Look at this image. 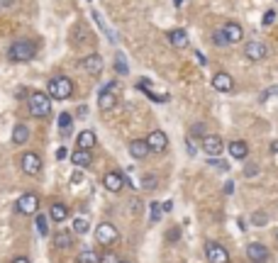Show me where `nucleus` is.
<instances>
[{
	"label": "nucleus",
	"mask_w": 278,
	"mask_h": 263,
	"mask_svg": "<svg viewBox=\"0 0 278 263\" xmlns=\"http://www.w3.org/2000/svg\"><path fill=\"white\" fill-rule=\"evenodd\" d=\"M35 56H37V44L32 39H17L7 49V61L12 64H25V61H32Z\"/></svg>",
	"instance_id": "f257e3e1"
},
{
	"label": "nucleus",
	"mask_w": 278,
	"mask_h": 263,
	"mask_svg": "<svg viewBox=\"0 0 278 263\" xmlns=\"http://www.w3.org/2000/svg\"><path fill=\"white\" fill-rule=\"evenodd\" d=\"M46 95L51 100H69L74 95V80L69 75H54L46 83Z\"/></svg>",
	"instance_id": "f03ea898"
},
{
	"label": "nucleus",
	"mask_w": 278,
	"mask_h": 263,
	"mask_svg": "<svg viewBox=\"0 0 278 263\" xmlns=\"http://www.w3.org/2000/svg\"><path fill=\"white\" fill-rule=\"evenodd\" d=\"M27 110H30L32 117H37V119L49 117V114H51V98H49L46 93H41V90L30 93V95H27Z\"/></svg>",
	"instance_id": "7ed1b4c3"
},
{
	"label": "nucleus",
	"mask_w": 278,
	"mask_h": 263,
	"mask_svg": "<svg viewBox=\"0 0 278 263\" xmlns=\"http://www.w3.org/2000/svg\"><path fill=\"white\" fill-rule=\"evenodd\" d=\"M15 212L25 215V217H32V215H40V197L35 192H25L17 197L15 202Z\"/></svg>",
	"instance_id": "20e7f679"
},
{
	"label": "nucleus",
	"mask_w": 278,
	"mask_h": 263,
	"mask_svg": "<svg viewBox=\"0 0 278 263\" xmlns=\"http://www.w3.org/2000/svg\"><path fill=\"white\" fill-rule=\"evenodd\" d=\"M95 239H98V244H103V246L115 244V241H119L118 226L110 225V222H100V225L95 226Z\"/></svg>",
	"instance_id": "39448f33"
},
{
	"label": "nucleus",
	"mask_w": 278,
	"mask_h": 263,
	"mask_svg": "<svg viewBox=\"0 0 278 263\" xmlns=\"http://www.w3.org/2000/svg\"><path fill=\"white\" fill-rule=\"evenodd\" d=\"M205 259H207V263H230V251L217 241H207L205 244Z\"/></svg>",
	"instance_id": "423d86ee"
},
{
	"label": "nucleus",
	"mask_w": 278,
	"mask_h": 263,
	"mask_svg": "<svg viewBox=\"0 0 278 263\" xmlns=\"http://www.w3.org/2000/svg\"><path fill=\"white\" fill-rule=\"evenodd\" d=\"M20 168H22V173H25V176H37V173L41 171L40 153H35V151L22 153V156H20Z\"/></svg>",
	"instance_id": "0eeeda50"
},
{
	"label": "nucleus",
	"mask_w": 278,
	"mask_h": 263,
	"mask_svg": "<svg viewBox=\"0 0 278 263\" xmlns=\"http://www.w3.org/2000/svg\"><path fill=\"white\" fill-rule=\"evenodd\" d=\"M115 85H118V83H105V85H103V90H100V95H98V108H100L103 113L113 110V108H115V103H118Z\"/></svg>",
	"instance_id": "6e6552de"
},
{
	"label": "nucleus",
	"mask_w": 278,
	"mask_h": 263,
	"mask_svg": "<svg viewBox=\"0 0 278 263\" xmlns=\"http://www.w3.org/2000/svg\"><path fill=\"white\" fill-rule=\"evenodd\" d=\"M200 149L205 151L210 158H217L222 149H225V142H222V137H217V134H207L202 142H200Z\"/></svg>",
	"instance_id": "1a4fd4ad"
},
{
	"label": "nucleus",
	"mask_w": 278,
	"mask_h": 263,
	"mask_svg": "<svg viewBox=\"0 0 278 263\" xmlns=\"http://www.w3.org/2000/svg\"><path fill=\"white\" fill-rule=\"evenodd\" d=\"M266 54H269V49H266V44L264 41H246L244 44V56L249 59V61H264L266 59Z\"/></svg>",
	"instance_id": "9d476101"
},
{
	"label": "nucleus",
	"mask_w": 278,
	"mask_h": 263,
	"mask_svg": "<svg viewBox=\"0 0 278 263\" xmlns=\"http://www.w3.org/2000/svg\"><path fill=\"white\" fill-rule=\"evenodd\" d=\"M147 144H149V149L154 151V153H163V151L168 149V137H166V132L154 129V132H149Z\"/></svg>",
	"instance_id": "9b49d317"
},
{
	"label": "nucleus",
	"mask_w": 278,
	"mask_h": 263,
	"mask_svg": "<svg viewBox=\"0 0 278 263\" xmlns=\"http://www.w3.org/2000/svg\"><path fill=\"white\" fill-rule=\"evenodd\" d=\"M246 259L251 263H266L269 261V249L261 244V241H251L246 246Z\"/></svg>",
	"instance_id": "f8f14e48"
},
{
	"label": "nucleus",
	"mask_w": 278,
	"mask_h": 263,
	"mask_svg": "<svg viewBox=\"0 0 278 263\" xmlns=\"http://www.w3.org/2000/svg\"><path fill=\"white\" fill-rule=\"evenodd\" d=\"M80 66H83V71L88 75H100V71H103V56L100 54H88V56L80 59Z\"/></svg>",
	"instance_id": "ddd939ff"
},
{
	"label": "nucleus",
	"mask_w": 278,
	"mask_h": 263,
	"mask_svg": "<svg viewBox=\"0 0 278 263\" xmlns=\"http://www.w3.org/2000/svg\"><path fill=\"white\" fill-rule=\"evenodd\" d=\"M212 88L217 93H232L235 90V78L227 74V71H220V74L212 75Z\"/></svg>",
	"instance_id": "4468645a"
},
{
	"label": "nucleus",
	"mask_w": 278,
	"mask_h": 263,
	"mask_svg": "<svg viewBox=\"0 0 278 263\" xmlns=\"http://www.w3.org/2000/svg\"><path fill=\"white\" fill-rule=\"evenodd\" d=\"M103 186H105V190H110V192H119V190L127 186V178L119 171H110V173H105Z\"/></svg>",
	"instance_id": "2eb2a0df"
},
{
	"label": "nucleus",
	"mask_w": 278,
	"mask_h": 263,
	"mask_svg": "<svg viewBox=\"0 0 278 263\" xmlns=\"http://www.w3.org/2000/svg\"><path fill=\"white\" fill-rule=\"evenodd\" d=\"M127 151H129V156H132V158H137V161H144V158L152 153L149 144H147V139H132V142H129V147H127Z\"/></svg>",
	"instance_id": "dca6fc26"
},
{
	"label": "nucleus",
	"mask_w": 278,
	"mask_h": 263,
	"mask_svg": "<svg viewBox=\"0 0 278 263\" xmlns=\"http://www.w3.org/2000/svg\"><path fill=\"white\" fill-rule=\"evenodd\" d=\"M220 30H222V35L227 37L230 44H239V41L244 39V27L237 25V22H227V25H222Z\"/></svg>",
	"instance_id": "f3484780"
},
{
	"label": "nucleus",
	"mask_w": 278,
	"mask_h": 263,
	"mask_svg": "<svg viewBox=\"0 0 278 263\" xmlns=\"http://www.w3.org/2000/svg\"><path fill=\"white\" fill-rule=\"evenodd\" d=\"M227 149H230V156H232L235 161H246V156H249V144H246L244 139H235V142H230V144H227Z\"/></svg>",
	"instance_id": "a211bd4d"
},
{
	"label": "nucleus",
	"mask_w": 278,
	"mask_h": 263,
	"mask_svg": "<svg viewBox=\"0 0 278 263\" xmlns=\"http://www.w3.org/2000/svg\"><path fill=\"white\" fill-rule=\"evenodd\" d=\"M95 142H98V137H95V132L93 129H83L79 137H76V149H83V151H90L95 147Z\"/></svg>",
	"instance_id": "6ab92c4d"
},
{
	"label": "nucleus",
	"mask_w": 278,
	"mask_h": 263,
	"mask_svg": "<svg viewBox=\"0 0 278 263\" xmlns=\"http://www.w3.org/2000/svg\"><path fill=\"white\" fill-rule=\"evenodd\" d=\"M74 241H76V234L74 231H66V229L56 231V236H54V246L56 249H71Z\"/></svg>",
	"instance_id": "aec40b11"
},
{
	"label": "nucleus",
	"mask_w": 278,
	"mask_h": 263,
	"mask_svg": "<svg viewBox=\"0 0 278 263\" xmlns=\"http://www.w3.org/2000/svg\"><path fill=\"white\" fill-rule=\"evenodd\" d=\"M168 41H171V46H176V49H186L188 46V35H186V30H168Z\"/></svg>",
	"instance_id": "412c9836"
},
{
	"label": "nucleus",
	"mask_w": 278,
	"mask_h": 263,
	"mask_svg": "<svg viewBox=\"0 0 278 263\" xmlns=\"http://www.w3.org/2000/svg\"><path fill=\"white\" fill-rule=\"evenodd\" d=\"M66 217H69V207H66L64 202H54V205L49 207V220H54V222H66Z\"/></svg>",
	"instance_id": "4be33fe9"
},
{
	"label": "nucleus",
	"mask_w": 278,
	"mask_h": 263,
	"mask_svg": "<svg viewBox=\"0 0 278 263\" xmlns=\"http://www.w3.org/2000/svg\"><path fill=\"white\" fill-rule=\"evenodd\" d=\"M71 161H74L79 168H88V166L93 163V153H90V151H83V149H74Z\"/></svg>",
	"instance_id": "5701e85b"
},
{
	"label": "nucleus",
	"mask_w": 278,
	"mask_h": 263,
	"mask_svg": "<svg viewBox=\"0 0 278 263\" xmlns=\"http://www.w3.org/2000/svg\"><path fill=\"white\" fill-rule=\"evenodd\" d=\"M90 15H93V20H95V25H98V30H100V32H103L105 37H108V39H110V41H113V44H115V35L110 32V27H108V22H105V17H103V15H100V12H98L95 7L90 10Z\"/></svg>",
	"instance_id": "b1692460"
},
{
	"label": "nucleus",
	"mask_w": 278,
	"mask_h": 263,
	"mask_svg": "<svg viewBox=\"0 0 278 263\" xmlns=\"http://www.w3.org/2000/svg\"><path fill=\"white\" fill-rule=\"evenodd\" d=\"M30 139V129H27V124H17L15 129H12V142L15 144H25Z\"/></svg>",
	"instance_id": "393cba45"
},
{
	"label": "nucleus",
	"mask_w": 278,
	"mask_h": 263,
	"mask_svg": "<svg viewBox=\"0 0 278 263\" xmlns=\"http://www.w3.org/2000/svg\"><path fill=\"white\" fill-rule=\"evenodd\" d=\"M207 137V127H205V122H196L193 127H191V139H205Z\"/></svg>",
	"instance_id": "a878e982"
},
{
	"label": "nucleus",
	"mask_w": 278,
	"mask_h": 263,
	"mask_svg": "<svg viewBox=\"0 0 278 263\" xmlns=\"http://www.w3.org/2000/svg\"><path fill=\"white\" fill-rule=\"evenodd\" d=\"M71 122H74V117H71L69 113H61V114H59V129H61V134H64V137L71 132Z\"/></svg>",
	"instance_id": "bb28decb"
},
{
	"label": "nucleus",
	"mask_w": 278,
	"mask_h": 263,
	"mask_svg": "<svg viewBox=\"0 0 278 263\" xmlns=\"http://www.w3.org/2000/svg\"><path fill=\"white\" fill-rule=\"evenodd\" d=\"M76 263H100V256L95 251H80L76 256Z\"/></svg>",
	"instance_id": "cd10ccee"
},
{
	"label": "nucleus",
	"mask_w": 278,
	"mask_h": 263,
	"mask_svg": "<svg viewBox=\"0 0 278 263\" xmlns=\"http://www.w3.org/2000/svg\"><path fill=\"white\" fill-rule=\"evenodd\" d=\"M142 188L149 190V192H152V190H157L159 188V178H157V176H152V173H147V176L142 178Z\"/></svg>",
	"instance_id": "c85d7f7f"
},
{
	"label": "nucleus",
	"mask_w": 278,
	"mask_h": 263,
	"mask_svg": "<svg viewBox=\"0 0 278 263\" xmlns=\"http://www.w3.org/2000/svg\"><path fill=\"white\" fill-rule=\"evenodd\" d=\"M88 229H90V225H88V220L85 217H76V222H74V234H88Z\"/></svg>",
	"instance_id": "c756f323"
},
{
	"label": "nucleus",
	"mask_w": 278,
	"mask_h": 263,
	"mask_svg": "<svg viewBox=\"0 0 278 263\" xmlns=\"http://www.w3.org/2000/svg\"><path fill=\"white\" fill-rule=\"evenodd\" d=\"M115 71H118L119 75H127L129 74V69H127V61H124V56H122V54H115Z\"/></svg>",
	"instance_id": "7c9ffc66"
},
{
	"label": "nucleus",
	"mask_w": 278,
	"mask_h": 263,
	"mask_svg": "<svg viewBox=\"0 0 278 263\" xmlns=\"http://www.w3.org/2000/svg\"><path fill=\"white\" fill-rule=\"evenodd\" d=\"M251 225L254 226H266L269 225V215H266V212H254V215H251Z\"/></svg>",
	"instance_id": "2f4dec72"
},
{
	"label": "nucleus",
	"mask_w": 278,
	"mask_h": 263,
	"mask_svg": "<svg viewBox=\"0 0 278 263\" xmlns=\"http://www.w3.org/2000/svg\"><path fill=\"white\" fill-rule=\"evenodd\" d=\"M37 231H40L41 236L49 234V220H46L44 215H37Z\"/></svg>",
	"instance_id": "473e14b6"
},
{
	"label": "nucleus",
	"mask_w": 278,
	"mask_h": 263,
	"mask_svg": "<svg viewBox=\"0 0 278 263\" xmlns=\"http://www.w3.org/2000/svg\"><path fill=\"white\" fill-rule=\"evenodd\" d=\"M161 212H163V210H161L159 202H152V205H149V217H152V222H159Z\"/></svg>",
	"instance_id": "72a5a7b5"
},
{
	"label": "nucleus",
	"mask_w": 278,
	"mask_h": 263,
	"mask_svg": "<svg viewBox=\"0 0 278 263\" xmlns=\"http://www.w3.org/2000/svg\"><path fill=\"white\" fill-rule=\"evenodd\" d=\"M212 41H215L217 46H230V41L222 35V30H215V32H212Z\"/></svg>",
	"instance_id": "f704fd0d"
},
{
	"label": "nucleus",
	"mask_w": 278,
	"mask_h": 263,
	"mask_svg": "<svg viewBox=\"0 0 278 263\" xmlns=\"http://www.w3.org/2000/svg\"><path fill=\"white\" fill-rule=\"evenodd\" d=\"M256 173H259V166H256L254 161H249V163L244 166V176H246V178H254Z\"/></svg>",
	"instance_id": "c9c22d12"
},
{
	"label": "nucleus",
	"mask_w": 278,
	"mask_h": 263,
	"mask_svg": "<svg viewBox=\"0 0 278 263\" xmlns=\"http://www.w3.org/2000/svg\"><path fill=\"white\" fill-rule=\"evenodd\" d=\"M274 95H278V85H271L269 90H264L259 100H261V103H266V100H269V98H274Z\"/></svg>",
	"instance_id": "e433bc0d"
},
{
	"label": "nucleus",
	"mask_w": 278,
	"mask_h": 263,
	"mask_svg": "<svg viewBox=\"0 0 278 263\" xmlns=\"http://www.w3.org/2000/svg\"><path fill=\"white\" fill-rule=\"evenodd\" d=\"M274 20H276V12H274V10H266V15H264L261 25H264V27H269V25H274Z\"/></svg>",
	"instance_id": "4c0bfd02"
},
{
	"label": "nucleus",
	"mask_w": 278,
	"mask_h": 263,
	"mask_svg": "<svg viewBox=\"0 0 278 263\" xmlns=\"http://www.w3.org/2000/svg\"><path fill=\"white\" fill-rule=\"evenodd\" d=\"M210 166H215L217 171H230V163H225L220 158H210Z\"/></svg>",
	"instance_id": "58836bf2"
},
{
	"label": "nucleus",
	"mask_w": 278,
	"mask_h": 263,
	"mask_svg": "<svg viewBox=\"0 0 278 263\" xmlns=\"http://www.w3.org/2000/svg\"><path fill=\"white\" fill-rule=\"evenodd\" d=\"M119 261H122V259H118L115 254H103V256H100V263H119Z\"/></svg>",
	"instance_id": "ea45409f"
},
{
	"label": "nucleus",
	"mask_w": 278,
	"mask_h": 263,
	"mask_svg": "<svg viewBox=\"0 0 278 263\" xmlns=\"http://www.w3.org/2000/svg\"><path fill=\"white\" fill-rule=\"evenodd\" d=\"M178 234H181V231H178V229H171V231H168V234H166V239H168V241H171V244H173V241H176V239H178Z\"/></svg>",
	"instance_id": "a19ab883"
},
{
	"label": "nucleus",
	"mask_w": 278,
	"mask_h": 263,
	"mask_svg": "<svg viewBox=\"0 0 278 263\" xmlns=\"http://www.w3.org/2000/svg\"><path fill=\"white\" fill-rule=\"evenodd\" d=\"M10 263H30V259H27V256H15Z\"/></svg>",
	"instance_id": "79ce46f5"
},
{
	"label": "nucleus",
	"mask_w": 278,
	"mask_h": 263,
	"mask_svg": "<svg viewBox=\"0 0 278 263\" xmlns=\"http://www.w3.org/2000/svg\"><path fill=\"white\" fill-rule=\"evenodd\" d=\"M196 144H193V139H188V153H191V156H196Z\"/></svg>",
	"instance_id": "37998d69"
},
{
	"label": "nucleus",
	"mask_w": 278,
	"mask_h": 263,
	"mask_svg": "<svg viewBox=\"0 0 278 263\" xmlns=\"http://www.w3.org/2000/svg\"><path fill=\"white\" fill-rule=\"evenodd\" d=\"M80 181H83V176H80V173H74V176H71V183H74V186H79Z\"/></svg>",
	"instance_id": "c03bdc74"
},
{
	"label": "nucleus",
	"mask_w": 278,
	"mask_h": 263,
	"mask_svg": "<svg viewBox=\"0 0 278 263\" xmlns=\"http://www.w3.org/2000/svg\"><path fill=\"white\" fill-rule=\"evenodd\" d=\"M225 192H227V195H232V192H235V183H232V181L225 186Z\"/></svg>",
	"instance_id": "a18cd8bd"
},
{
	"label": "nucleus",
	"mask_w": 278,
	"mask_h": 263,
	"mask_svg": "<svg viewBox=\"0 0 278 263\" xmlns=\"http://www.w3.org/2000/svg\"><path fill=\"white\" fill-rule=\"evenodd\" d=\"M56 158H66V149H64V147H61V149L56 151Z\"/></svg>",
	"instance_id": "49530a36"
},
{
	"label": "nucleus",
	"mask_w": 278,
	"mask_h": 263,
	"mask_svg": "<svg viewBox=\"0 0 278 263\" xmlns=\"http://www.w3.org/2000/svg\"><path fill=\"white\" fill-rule=\"evenodd\" d=\"M171 207H173L171 202H163V205H161V210H163V212H171Z\"/></svg>",
	"instance_id": "de8ad7c7"
},
{
	"label": "nucleus",
	"mask_w": 278,
	"mask_h": 263,
	"mask_svg": "<svg viewBox=\"0 0 278 263\" xmlns=\"http://www.w3.org/2000/svg\"><path fill=\"white\" fill-rule=\"evenodd\" d=\"M271 153H278V139L276 142H271Z\"/></svg>",
	"instance_id": "09e8293b"
},
{
	"label": "nucleus",
	"mask_w": 278,
	"mask_h": 263,
	"mask_svg": "<svg viewBox=\"0 0 278 263\" xmlns=\"http://www.w3.org/2000/svg\"><path fill=\"white\" fill-rule=\"evenodd\" d=\"M237 225H239V229L244 231V229H246V220H241V217H239V222H237Z\"/></svg>",
	"instance_id": "8fccbe9b"
},
{
	"label": "nucleus",
	"mask_w": 278,
	"mask_h": 263,
	"mask_svg": "<svg viewBox=\"0 0 278 263\" xmlns=\"http://www.w3.org/2000/svg\"><path fill=\"white\" fill-rule=\"evenodd\" d=\"M173 2H176V7H181V2H183V0H173Z\"/></svg>",
	"instance_id": "3c124183"
},
{
	"label": "nucleus",
	"mask_w": 278,
	"mask_h": 263,
	"mask_svg": "<svg viewBox=\"0 0 278 263\" xmlns=\"http://www.w3.org/2000/svg\"><path fill=\"white\" fill-rule=\"evenodd\" d=\"M119 263H132V261H119Z\"/></svg>",
	"instance_id": "603ef678"
},
{
	"label": "nucleus",
	"mask_w": 278,
	"mask_h": 263,
	"mask_svg": "<svg viewBox=\"0 0 278 263\" xmlns=\"http://www.w3.org/2000/svg\"><path fill=\"white\" fill-rule=\"evenodd\" d=\"M276 239H278V234H276Z\"/></svg>",
	"instance_id": "864d4df0"
}]
</instances>
